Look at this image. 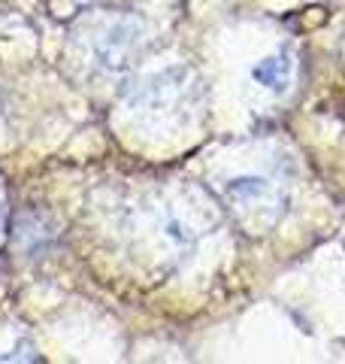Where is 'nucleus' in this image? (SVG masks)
<instances>
[{"mask_svg":"<svg viewBox=\"0 0 345 364\" xmlns=\"http://www.w3.org/2000/svg\"><path fill=\"white\" fill-rule=\"evenodd\" d=\"M255 79L263 88H270V91H285L288 82H291V61H288V55H273V58H263L255 67Z\"/></svg>","mask_w":345,"mask_h":364,"instance_id":"f03ea898","label":"nucleus"},{"mask_svg":"<svg viewBox=\"0 0 345 364\" xmlns=\"http://www.w3.org/2000/svg\"><path fill=\"white\" fill-rule=\"evenodd\" d=\"M136 40H140V21L119 18L100 37V43H97V61L106 67V70H124V67L131 64L128 58H131Z\"/></svg>","mask_w":345,"mask_h":364,"instance_id":"f257e3e1","label":"nucleus"},{"mask_svg":"<svg viewBox=\"0 0 345 364\" xmlns=\"http://www.w3.org/2000/svg\"><path fill=\"white\" fill-rule=\"evenodd\" d=\"M267 191H270V186H267V179H261V176H239L227 186V195L239 203H255L267 195Z\"/></svg>","mask_w":345,"mask_h":364,"instance_id":"7ed1b4c3","label":"nucleus"}]
</instances>
